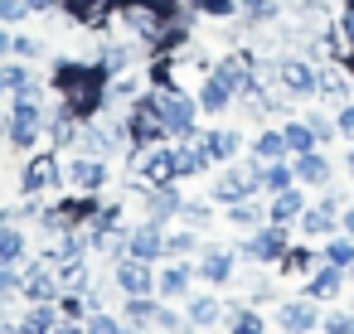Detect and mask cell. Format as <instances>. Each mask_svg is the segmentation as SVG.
I'll list each match as a JSON object with an SVG mask.
<instances>
[{
	"instance_id": "obj_1",
	"label": "cell",
	"mask_w": 354,
	"mask_h": 334,
	"mask_svg": "<svg viewBox=\"0 0 354 334\" xmlns=\"http://www.w3.org/2000/svg\"><path fill=\"white\" fill-rule=\"evenodd\" d=\"M107 83L112 73L97 63H83V59H59L54 73H49V88L59 92V102L78 117V121H97V112L107 107Z\"/></svg>"
},
{
	"instance_id": "obj_2",
	"label": "cell",
	"mask_w": 354,
	"mask_h": 334,
	"mask_svg": "<svg viewBox=\"0 0 354 334\" xmlns=\"http://www.w3.org/2000/svg\"><path fill=\"white\" fill-rule=\"evenodd\" d=\"M262 194V160L252 155V160H233L218 179H214V189H209V199L214 204H238V199H257Z\"/></svg>"
},
{
	"instance_id": "obj_3",
	"label": "cell",
	"mask_w": 354,
	"mask_h": 334,
	"mask_svg": "<svg viewBox=\"0 0 354 334\" xmlns=\"http://www.w3.org/2000/svg\"><path fill=\"white\" fill-rule=\"evenodd\" d=\"M127 136H131V150L136 146H165V117H160V102H156V88L141 92L127 112Z\"/></svg>"
},
{
	"instance_id": "obj_4",
	"label": "cell",
	"mask_w": 354,
	"mask_h": 334,
	"mask_svg": "<svg viewBox=\"0 0 354 334\" xmlns=\"http://www.w3.org/2000/svg\"><path fill=\"white\" fill-rule=\"evenodd\" d=\"M286 247H291L286 223H262V228H252V237L233 242V252L248 257V262H257V266H277V262L286 257Z\"/></svg>"
},
{
	"instance_id": "obj_5",
	"label": "cell",
	"mask_w": 354,
	"mask_h": 334,
	"mask_svg": "<svg viewBox=\"0 0 354 334\" xmlns=\"http://www.w3.org/2000/svg\"><path fill=\"white\" fill-rule=\"evenodd\" d=\"M44 136H49L44 107H39V102H15V112H10V121H6V141H10L15 150L35 155V146H39Z\"/></svg>"
},
{
	"instance_id": "obj_6",
	"label": "cell",
	"mask_w": 354,
	"mask_h": 334,
	"mask_svg": "<svg viewBox=\"0 0 354 334\" xmlns=\"http://www.w3.org/2000/svg\"><path fill=\"white\" fill-rule=\"evenodd\" d=\"M54 189H64V160H59L54 150H39V155L25 160V170H20V194H25V199H44V194H54Z\"/></svg>"
},
{
	"instance_id": "obj_7",
	"label": "cell",
	"mask_w": 354,
	"mask_h": 334,
	"mask_svg": "<svg viewBox=\"0 0 354 334\" xmlns=\"http://www.w3.org/2000/svg\"><path fill=\"white\" fill-rule=\"evenodd\" d=\"M131 175L151 189V184H175V146H136L131 150Z\"/></svg>"
},
{
	"instance_id": "obj_8",
	"label": "cell",
	"mask_w": 354,
	"mask_h": 334,
	"mask_svg": "<svg viewBox=\"0 0 354 334\" xmlns=\"http://www.w3.org/2000/svg\"><path fill=\"white\" fill-rule=\"evenodd\" d=\"M64 160V189H78V194H97L107 184V160L102 155H88V150H73V155H59Z\"/></svg>"
},
{
	"instance_id": "obj_9",
	"label": "cell",
	"mask_w": 354,
	"mask_h": 334,
	"mask_svg": "<svg viewBox=\"0 0 354 334\" xmlns=\"http://www.w3.org/2000/svg\"><path fill=\"white\" fill-rule=\"evenodd\" d=\"M156 102H160V117H165V131L170 136H194L199 131V97H189L185 88H175V92H156Z\"/></svg>"
},
{
	"instance_id": "obj_10",
	"label": "cell",
	"mask_w": 354,
	"mask_h": 334,
	"mask_svg": "<svg viewBox=\"0 0 354 334\" xmlns=\"http://www.w3.org/2000/svg\"><path fill=\"white\" fill-rule=\"evenodd\" d=\"M20 295L25 300H59L64 281H59V257H39L20 271Z\"/></svg>"
},
{
	"instance_id": "obj_11",
	"label": "cell",
	"mask_w": 354,
	"mask_h": 334,
	"mask_svg": "<svg viewBox=\"0 0 354 334\" xmlns=\"http://www.w3.org/2000/svg\"><path fill=\"white\" fill-rule=\"evenodd\" d=\"M277 88L291 97V102H301V97H315L320 92V68L310 63V59H281V78H277Z\"/></svg>"
},
{
	"instance_id": "obj_12",
	"label": "cell",
	"mask_w": 354,
	"mask_h": 334,
	"mask_svg": "<svg viewBox=\"0 0 354 334\" xmlns=\"http://www.w3.org/2000/svg\"><path fill=\"white\" fill-rule=\"evenodd\" d=\"M112 286L122 295H151L156 291V262H141V257L112 262Z\"/></svg>"
},
{
	"instance_id": "obj_13",
	"label": "cell",
	"mask_w": 354,
	"mask_h": 334,
	"mask_svg": "<svg viewBox=\"0 0 354 334\" xmlns=\"http://www.w3.org/2000/svg\"><path fill=\"white\" fill-rule=\"evenodd\" d=\"M64 15H68V25H78V30H88V35H102V30H112V20H117V0H68Z\"/></svg>"
},
{
	"instance_id": "obj_14",
	"label": "cell",
	"mask_w": 354,
	"mask_h": 334,
	"mask_svg": "<svg viewBox=\"0 0 354 334\" xmlns=\"http://www.w3.org/2000/svg\"><path fill=\"white\" fill-rule=\"evenodd\" d=\"M320 300H310V295H296V300H281L277 305V329L281 334H310V329H320V310H315Z\"/></svg>"
},
{
	"instance_id": "obj_15",
	"label": "cell",
	"mask_w": 354,
	"mask_h": 334,
	"mask_svg": "<svg viewBox=\"0 0 354 334\" xmlns=\"http://www.w3.org/2000/svg\"><path fill=\"white\" fill-rule=\"evenodd\" d=\"M199 276L209 286H233L238 281V252L233 247H199Z\"/></svg>"
},
{
	"instance_id": "obj_16",
	"label": "cell",
	"mask_w": 354,
	"mask_h": 334,
	"mask_svg": "<svg viewBox=\"0 0 354 334\" xmlns=\"http://www.w3.org/2000/svg\"><path fill=\"white\" fill-rule=\"evenodd\" d=\"M180 208H185V199L175 194V184H151L146 194H141V213L151 218V223H175L180 218Z\"/></svg>"
},
{
	"instance_id": "obj_17",
	"label": "cell",
	"mask_w": 354,
	"mask_h": 334,
	"mask_svg": "<svg viewBox=\"0 0 354 334\" xmlns=\"http://www.w3.org/2000/svg\"><path fill=\"white\" fill-rule=\"evenodd\" d=\"M127 257H141V262H160L165 257V228L160 223H136L131 237H127Z\"/></svg>"
},
{
	"instance_id": "obj_18",
	"label": "cell",
	"mask_w": 354,
	"mask_h": 334,
	"mask_svg": "<svg viewBox=\"0 0 354 334\" xmlns=\"http://www.w3.org/2000/svg\"><path fill=\"white\" fill-rule=\"evenodd\" d=\"M291 170H296V184H306V189H325V184L335 179V165H330V155H320V150L291 155Z\"/></svg>"
},
{
	"instance_id": "obj_19",
	"label": "cell",
	"mask_w": 354,
	"mask_h": 334,
	"mask_svg": "<svg viewBox=\"0 0 354 334\" xmlns=\"http://www.w3.org/2000/svg\"><path fill=\"white\" fill-rule=\"evenodd\" d=\"M214 160H209V146H204V136L194 131V136H185L180 146H175V175L180 179H189V175H204Z\"/></svg>"
},
{
	"instance_id": "obj_20",
	"label": "cell",
	"mask_w": 354,
	"mask_h": 334,
	"mask_svg": "<svg viewBox=\"0 0 354 334\" xmlns=\"http://www.w3.org/2000/svg\"><path fill=\"white\" fill-rule=\"evenodd\" d=\"M306 213V184H291V189H281V194H272L267 199V223H296Z\"/></svg>"
},
{
	"instance_id": "obj_21",
	"label": "cell",
	"mask_w": 354,
	"mask_h": 334,
	"mask_svg": "<svg viewBox=\"0 0 354 334\" xmlns=\"http://www.w3.org/2000/svg\"><path fill=\"white\" fill-rule=\"evenodd\" d=\"M194 276H199V266H189V262H180V257H175L165 271H156V291H160L165 300H185Z\"/></svg>"
},
{
	"instance_id": "obj_22",
	"label": "cell",
	"mask_w": 354,
	"mask_h": 334,
	"mask_svg": "<svg viewBox=\"0 0 354 334\" xmlns=\"http://www.w3.org/2000/svg\"><path fill=\"white\" fill-rule=\"evenodd\" d=\"M306 295L310 300H339L344 295V266H315L310 276H306Z\"/></svg>"
},
{
	"instance_id": "obj_23",
	"label": "cell",
	"mask_w": 354,
	"mask_h": 334,
	"mask_svg": "<svg viewBox=\"0 0 354 334\" xmlns=\"http://www.w3.org/2000/svg\"><path fill=\"white\" fill-rule=\"evenodd\" d=\"M194 97H199V112H209V117H223V112L238 102V97H233V88H228V83H218L214 73H204V78H199V92H194Z\"/></svg>"
},
{
	"instance_id": "obj_24",
	"label": "cell",
	"mask_w": 354,
	"mask_h": 334,
	"mask_svg": "<svg viewBox=\"0 0 354 334\" xmlns=\"http://www.w3.org/2000/svg\"><path fill=\"white\" fill-rule=\"evenodd\" d=\"M83 126H88V121H78V117L59 102V112L49 117V146H54V150H73L78 136H83Z\"/></svg>"
},
{
	"instance_id": "obj_25",
	"label": "cell",
	"mask_w": 354,
	"mask_h": 334,
	"mask_svg": "<svg viewBox=\"0 0 354 334\" xmlns=\"http://www.w3.org/2000/svg\"><path fill=\"white\" fill-rule=\"evenodd\" d=\"M199 136H204V146H209V160H218V165H233V160L243 155V131H233V126L199 131Z\"/></svg>"
},
{
	"instance_id": "obj_26",
	"label": "cell",
	"mask_w": 354,
	"mask_h": 334,
	"mask_svg": "<svg viewBox=\"0 0 354 334\" xmlns=\"http://www.w3.org/2000/svg\"><path fill=\"white\" fill-rule=\"evenodd\" d=\"M141 54H146V44L127 35V39H117V44H102V68H107V73H131V63H136Z\"/></svg>"
},
{
	"instance_id": "obj_27",
	"label": "cell",
	"mask_w": 354,
	"mask_h": 334,
	"mask_svg": "<svg viewBox=\"0 0 354 334\" xmlns=\"http://www.w3.org/2000/svg\"><path fill=\"white\" fill-rule=\"evenodd\" d=\"M315 97H325V102L344 107V102L354 97V78H349V68H339V63L320 68V92H315Z\"/></svg>"
},
{
	"instance_id": "obj_28",
	"label": "cell",
	"mask_w": 354,
	"mask_h": 334,
	"mask_svg": "<svg viewBox=\"0 0 354 334\" xmlns=\"http://www.w3.org/2000/svg\"><path fill=\"white\" fill-rule=\"evenodd\" d=\"M296 228H301V237H330V233H339V213L325 208V204H306Z\"/></svg>"
},
{
	"instance_id": "obj_29",
	"label": "cell",
	"mask_w": 354,
	"mask_h": 334,
	"mask_svg": "<svg viewBox=\"0 0 354 334\" xmlns=\"http://www.w3.org/2000/svg\"><path fill=\"white\" fill-rule=\"evenodd\" d=\"M59 320V300H30V310L20 315V334H54Z\"/></svg>"
},
{
	"instance_id": "obj_30",
	"label": "cell",
	"mask_w": 354,
	"mask_h": 334,
	"mask_svg": "<svg viewBox=\"0 0 354 334\" xmlns=\"http://www.w3.org/2000/svg\"><path fill=\"white\" fill-rule=\"evenodd\" d=\"M185 320H189V329H214L223 320L218 295H185Z\"/></svg>"
},
{
	"instance_id": "obj_31",
	"label": "cell",
	"mask_w": 354,
	"mask_h": 334,
	"mask_svg": "<svg viewBox=\"0 0 354 334\" xmlns=\"http://www.w3.org/2000/svg\"><path fill=\"white\" fill-rule=\"evenodd\" d=\"M223 315H228V334H267V315H257L252 305H223Z\"/></svg>"
},
{
	"instance_id": "obj_32",
	"label": "cell",
	"mask_w": 354,
	"mask_h": 334,
	"mask_svg": "<svg viewBox=\"0 0 354 334\" xmlns=\"http://www.w3.org/2000/svg\"><path fill=\"white\" fill-rule=\"evenodd\" d=\"M277 271H281V276H301V281H306V276L315 271V252H310V242H291V247H286V257L277 262Z\"/></svg>"
},
{
	"instance_id": "obj_33",
	"label": "cell",
	"mask_w": 354,
	"mask_h": 334,
	"mask_svg": "<svg viewBox=\"0 0 354 334\" xmlns=\"http://www.w3.org/2000/svg\"><path fill=\"white\" fill-rule=\"evenodd\" d=\"M59 281H64V291H83V295H88V286H93L88 257H64V262H59Z\"/></svg>"
},
{
	"instance_id": "obj_34",
	"label": "cell",
	"mask_w": 354,
	"mask_h": 334,
	"mask_svg": "<svg viewBox=\"0 0 354 334\" xmlns=\"http://www.w3.org/2000/svg\"><path fill=\"white\" fill-rule=\"evenodd\" d=\"M228 223L233 228H262L267 223V208H262V199H238V204H228Z\"/></svg>"
},
{
	"instance_id": "obj_35",
	"label": "cell",
	"mask_w": 354,
	"mask_h": 334,
	"mask_svg": "<svg viewBox=\"0 0 354 334\" xmlns=\"http://www.w3.org/2000/svg\"><path fill=\"white\" fill-rule=\"evenodd\" d=\"M252 155L257 160H291V150H286V136H281V126L272 131H257V141H252Z\"/></svg>"
},
{
	"instance_id": "obj_36",
	"label": "cell",
	"mask_w": 354,
	"mask_h": 334,
	"mask_svg": "<svg viewBox=\"0 0 354 334\" xmlns=\"http://www.w3.org/2000/svg\"><path fill=\"white\" fill-rule=\"evenodd\" d=\"M151 315H156L151 295H127V305H122V324L127 329H151Z\"/></svg>"
},
{
	"instance_id": "obj_37",
	"label": "cell",
	"mask_w": 354,
	"mask_h": 334,
	"mask_svg": "<svg viewBox=\"0 0 354 334\" xmlns=\"http://www.w3.org/2000/svg\"><path fill=\"white\" fill-rule=\"evenodd\" d=\"M296 184V170L286 165V160H262V189L267 194H281V189H291Z\"/></svg>"
},
{
	"instance_id": "obj_38",
	"label": "cell",
	"mask_w": 354,
	"mask_h": 334,
	"mask_svg": "<svg viewBox=\"0 0 354 334\" xmlns=\"http://www.w3.org/2000/svg\"><path fill=\"white\" fill-rule=\"evenodd\" d=\"M281 136H286V150L291 155H306V150H315L320 141H315V131H310V121H286L281 126Z\"/></svg>"
},
{
	"instance_id": "obj_39",
	"label": "cell",
	"mask_w": 354,
	"mask_h": 334,
	"mask_svg": "<svg viewBox=\"0 0 354 334\" xmlns=\"http://www.w3.org/2000/svg\"><path fill=\"white\" fill-rule=\"evenodd\" d=\"M25 252H30V242H25V233L10 223V228H0V262L6 266H15V262H25Z\"/></svg>"
},
{
	"instance_id": "obj_40",
	"label": "cell",
	"mask_w": 354,
	"mask_h": 334,
	"mask_svg": "<svg viewBox=\"0 0 354 334\" xmlns=\"http://www.w3.org/2000/svg\"><path fill=\"white\" fill-rule=\"evenodd\" d=\"M238 15H243L248 30H257V25H267L277 15V0H238Z\"/></svg>"
},
{
	"instance_id": "obj_41",
	"label": "cell",
	"mask_w": 354,
	"mask_h": 334,
	"mask_svg": "<svg viewBox=\"0 0 354 334\" xmlns=\"http://www.w3.org/2000/svg\"><path fill=\"white\" fill-rule=\"evenodd\" d=\"M199 247H204V242H199L194 228H185V233H165V257H180V262H185V257H194Z\"/></svg>"
},
{
	"instance_id": "obj_42",
	"label": "cell",
	"mask_w": 354,
	"mask_h": 334,
	"mask_svg": "<svg viewBox=\"0 0 354 334\" xmlns=\"http://www.w3.org/2000/svg\"><path fill=\"white\" fill-rule=\"evenodd\" d=\"M325 262L330 266H354V237H344V233H330V242H325Z\"/></svg>"
},
{
	"instance_id": "obj_43",
	"label": "cell",
	"mask_w": 354,
	"mask_h": 334,
	"mask_svg": "<svg viewBox=\"0 0 354 334\" xmlns=\"http://www.w3.org/2000/svg\"><path fill=\"white\" fill-rule=\"evenodd\" d=\"M185 324H189V320H185L180 310H170V305H160V300H156V315H151V334H185Z\"/></svg>"
},
{
	"instance_id": "obj_44",
	"label": "cell",
	"mask_w": 354,
	"mask_h": 334,
	"mask_svg": "<svg viewBox=\"0 0 354 334\" xmlns=\"http://www.w3.org/2000/svg\"><path fill=\"white\" fill-rule=\"evenodd\" d=\"M59 315L83 324V320L93 315V305H88V295H83V291H64V295H59Z\"/></svg>"
},
{
	"instance_id": "obj_45",
	"label": "cell",
	"mask_w": 354,
	"mask_h": 334,
	"mask_svg": "<svg viewBox=\"0 0 354 334\" xmlns=\"http://www.w3.org/2000/svg\"><path fill=\"white\" fill-rule=\"evenodd\" d=\"M180 223L194 228V233H204V228L214 223V208H209V204H185V208H180Z\"/></svg>"
},
{
	"instance_id": "obj_46",
	"label": "cell",
	"mask_w": 354,
	"mask_h": 334,
	"mask_svg": "<svg viewBox=\"0 0 354 334\" xmlns=\"http://www.w3.org/2000/svg\"><path fill=\"white\" fill-rule=\"evenodd\" d=\"M15 59H20V63H39V59H44V39H35V35H15Z\"/></svg>"
},
{
	"instance_id": "obj_47",
	"label": "cell",
	"mask_w": 354,
	"mask_h": 334,
	"mask_svg": "<svg viewBox=\"0 0 354 334\" xmlns=\"http://www.w3.org/2000/svg\"><path fill=\"white\" fill-rule=\"evenodd\" d=\"M320 329H325V334H354V310H330V315H320Z\"/></svg>"
},
{
	"instance_id": "obj_48",
	"label": "cell",
	"mask_w": 354,
	"mask_h": 334,
	"mask_svg": "<svg viewBox=\"0 0 354 334\" xmlns=\"http://www.w3.org/2000/svg\"><path fill=\"white\" fill-rule=\"evenodd\" d=\"M127 324L117 320V315H107V310H93L88 315V334H122Z\"/></svg>"
},
{
	"instance_id": "obj_49",
	"label": "cell",
	"mask_w": 354,
	"mask_h": 334,
	"mask_svg": "<svg viewBox=\"0 0 354 334\" xmlns=\"http://www.w3.org/2000/svg\"><path fill=\"white\" fill-rule=\"evenodd\" d=\"M306 121H310V131H315V141H320V146L339 136V126H335V117H320V112H310Z\"/></svg>"
},
{
	"instance_id": "obj_50",
	"label": "cell",
	"mask_w": 354,
	"mask_h": 334,
	"mask_svg": "<svg viewBox=\"0 0 354 334\" xmlns=\"http://www.w3.org/2000/svg\"><path fill=\"white\" fill-rule=\"evenodd\" d=\"M25 15H30L25 0H0V25H20Z\"/></svg>"
},
{
	"instance_id": "obj_51",
	"label": "cell",
	"mask_w": 354,
	"mask_h": 334,
	"mask_svg": "<svg viewBox=\"0 0 354 334\" xmlns=\"http://www.w3.org/2000/svg\"><path fill=\"white\" fill-rule=\"evenodd\" d=\"M335 126H339V136L354 146V102H344V107L335 112Z\"/></svg>"
},
{
	"instance_id": "obj_52",
	"label": "cell",
	"mask_w": 354,
	"mask_h": 334,
	"mask_svg": "<svg viewBox=\"0 0 354 334\" xmlns=\"http://www.w3.org/2000/svg\"><path fill=\"white\" fill-rule=\"evenodd\" d=\"M335 30H339V39H344V44H354V6H339Z\"/></svg>"
},
{
	"instance_id": "obj_53",
	"label": "cell",
	"mask_w": 354,
	"mask_h": 334,
	"mask_svg": "<svg viewBox=\"0 0 354 334\" xmlns=\"http://www.w3.org/2000/svg\"><path fill=\"white\" fill-rule=\"evenodd\" d=\"M339 233H344V237H354V199H349V204H344V213H339Z\"/></svg>"
},
{
	"instance_id": "obj_54",
	"label": "cell",
	"mask_w": 354,
	"mask_h": 334,
	"mask_svg": "<svg viewBox=\"0 0 354 334\" xmlns=\"http://www.w3.org/2000/svg\"><path fill=\"white\" fill-rule=\"evenodd\" d=\"M6 59H15V35L0 30V63H6Z\"/></svg>"
},
{
	"instance_id": "obj_55",
	"label": "cell",
	"mask_w": 354,
	"mask_h": 334,
	"mask_svg": "<svg viewBox=\"0 0 354 334\" xmlns=\"http://www.w3.org/2000/svg\"><path fill=\"white\" fill-rule=\"evenodd\" d=\"M54 334H88V324H78V320H59Z\"/></svg>"
},
{
	"instance_id": "obj_56",
	"label": "cell",
	"mask_w": 354,
	"mask_h": 334,
	"mask_svg": "<svg viewBox=\"0 0 354 334\" xmlns=\"http://www.w3.org/2000/svg\"><path fill=\"white\" fill-rule=\"evenodd\" d=\"M330 6V0H296V10H306V15H320Z\"/></svg>"
},
{
	"instance_id": "obj_57",
	"label": "cell",
	"mask_w": 354,
	"mask_h": 334,
	"mask_svg": "<svg viewBox=\"0 0 354 334\" xmlns=\"http://www.w3.org/2000/svg\"><path fill=\"white\" fill-rule=\"evenodd\" d=\"M131 6H156V10H175V6H185V0H131Z\"/></svg>"
},
{
	"instance_id": "obj_58",
	"label": "cell",
	"mask_w": 354,
	"mask_h": 334,
	"mask_svg": "<svg viewBox=\"0 0 354 334\" xmlns=\"http://www.w3.org/2000/svg\"><path fill=\"white\" fill-rule=\"evenodd\" d=\"M0 334H20V324H6V320H0Z\"/></svg>"
},
{
	"instance_id": "obj_59",
	"label": "cell",
	"mask_w": 354,
	"mask_h": 334,
	"mask_svg": "<svg viewBox=\"0 0 354 334\" xmlns=\"http://www.w3.org/2000/svg\"><path fill=\"white\" fill-rule=\"evenodd\" d=\"M0 97H10V88H6V78H0Z\"/></svg>"
},
{
	"instance_id": "obj_60",
	"label": "cell",
	"mask_w": 354,
	"mask_h": 334,
	"mask_svg": "<svg viewBox=\"0 0 354 334\" xmlns=\"http://www.w3.org/2000/svg\"><path fill=\"white\" fill-rule=\"evenodd\" d=\"M122 6H131V0H117V10H122Z\"/></svg>"
},
{
	"instance_id": "obj_61",
	"label": "cell",
	"mask_w": 354,
	"mask_h": 334,
	"mask_svg": "<svg viewBox=\"0 0 354 334\" xmlns=\"http://www.w3.org/2000/svg\"><path fill=\"white\" fill-rule=\"evenodd\" d=\"M339 6H354V0H339Z\"/></svg>"
},
{
	"instance_id": "obj_62",
	"label": "cell",
	"mask_w": 354,
	"mask_h": 334,
	"mask_svg": "<svg viewBox=\"0 0 354 334\" xmlns=\"http://www.w3.org/2000/svg\"><path fill=\"white\" fill-rule=\"evenodd\" d=\"M349 276H354V266H349Z\"/></svg>"
}]
</instances>
